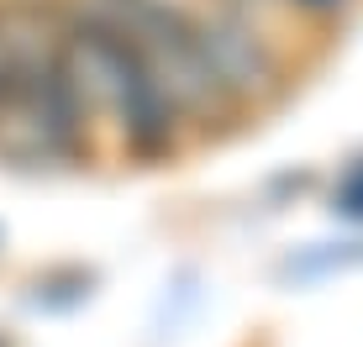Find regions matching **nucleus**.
Returning <instances> with one entry per match:
<instances>
[{
	"label": "nucleus",
	"mask_w": 363,
	"mask_h": 347,
	"mask_svg": "<svg viewBox=\"0 0 363 347\" xmlns=\"http://www.w3.org/2000/svg\"><path fill=\"white\" fill-rule=\"evenodd\" d=\"M69 74H74V84H79L84 95L111 101V106H121L137 84L147 79L143 64H137V53L116 32H79L69 42Z\"/></svg>",
	"instance_id": "nucleus-1"
},
{
	"label": "nucleus",
	"mask_w": 363,
	"mask_h": 347,
	"mask_svg": "<svg viewBox=\"0 0 363 347\" xmlns=\"http://www.w3.org/2000/svg\"><path fill=\"white\" fill-rule=\"evenodd\" d=\"M190 47L200 53V64L211 69V79L232 84V90H247V84L269 79V58H264V47L253 42V32H247V27L206 21V27L190 37Z\"/></svg>",
	"instance_id": "nucleus-2"
},
{
	"label": "nucleus",
	"mask_w": 363,
	"mask_h": 347,
	"mask_svg": "<svg viewBox=\"0 0 363 347\" xmlns=\"http://www.w3.org/2000/svg\"><path fill=\"white\" fill-rule=\"evenodd\" d=\"M300 6H311V11H337L342 0H300Z\"/></svg>",
	"instance_id": "nucleus-3"
}]
</instances>
